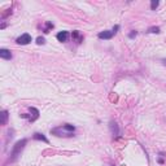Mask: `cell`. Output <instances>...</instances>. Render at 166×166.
I'll list each match as a JSON object with an SVG mask.
<instances>
[{"mask_svg": "<svg viewBox=\"0 0 166 166\" xmlns=\"http://www.w3.org/2000/svg\"><path fill=\"white\" fill-rule=\"evenodd\" d=\"M110 130H112V134L113 136H118L119 135V131H118V126H117L116 122H110Z\"/></svg>", "mask_w": 166, "mask_h": 166, "instance_id": "obj_8", "label": "cell"}, {"mask_svg": "<svg viewBox=\"0 0 166 166\" xmlns=\"http://www.w3.org/2000/svg\"><path fill=\"white\" fill-rule=\"evenodd\" d=\"M53 27V25L51 24V22H47V26H45V29H44V32H50V29Z\"/></svg>", "mask_w": 166, "mask_h": 166, "instance_id": "obj_13", "label": "cell"}, {"mask_svg": "<svg viewBox=\"0 0 166 166\" xmlns=\"http://www.w3.org/2000/svg\"><path fill=\"white\" fill-rule=\"evenodd\" d=\"M26 143H27L26 139H22V140H19V142L16 143L14 147H13V149H12V153H11V161H14L16 158L21 155V152H22V149L25 148Z\"/></svg>", "mask_w": 166, "mask_h": 166, "instance_id": "obj_2", "label": "cell"}, {"mask_svg": "<svg viewBox=\"0 0 166 166\" xmlns=\"http://www.w3.org/2000/svg\"><path fill=\"white\" fill-rule=\"evenodd\" d=\"M157 6H158V1H157V0H152V3H151V8L155 11V9L157 8Z\"/></svg>", "mask_w": 166, "mask_h": 166, "instance_id": "obj_12", "label": "cell"}, {"mask_svg": "<svg viewBox=\"0 0 166 166\" xmlns=\"http://www.w3.org/2000/svg\"><path fill=\"white\" fill-rule=\"evenodd\" d=\"M0 57L4 58V60H11V58H12L11 51L5 50V48H1V50H0Z\"/></svg>", "mask_w": 166, "mask_h": 166, "instance_id": "obj_4", "label": "cell"}, {"mask_svg": "<svg viewBox=\"0 0 166 166\" xmlns=\"http://www.w3.org/2000/svg\"><path fill=\"white\" fill-rule=\"evenodd\" d=\"M56 38H57L58 42H66L68 38H69V32H68V31H60L56 35Z\"/></svg>", "mask_w": 166, "mask_h": 166, "instance_id": "obj_6", "label": "cell"}, {"mask_svg": "<svg viewBox=\"0 0 166 166\" xmlns=\"http://www.w3.org/2000/svg\"><path fill=\"white\" fill-rule=\"evenodd\" d=\"M37 43H38V44H44V43H45L44 38H40V37H39V38L37 39Z\"/></svg>", "mask_w": 166, "mask_h": 166, "instance_id": "obj_14", "label": "cell"}, {"mask_svg": "<svg viewBox=\"0 0 166 166\" xmlns=\"http://www.w3.org/2000/svg\"><path fill=\"white\" fill-rule=\"evenodd\" d=\"M148 32H156V34H158L160 32V27H149Z\"/></svg>", "mask_w": 166, "mask_h": 166, "instance_id": "obj_11", "label": "cell"}, {"mask_svg": "<svg viewBox=\"0 0 166 166\" xmlns=\"http://www.w3.org/2000/svg\"><path fill=\"white\" fill-rule=\"evenodd\" d=\"M74 131H75V127H74L73 125H69V123H66V125H63V126H60V127H56V129L51 130L52 134H55L56 136H71Z\"/></svg>", "mask_w": 166, "mask_h": 166, "instance_id": "obj_1", "label": "cell"}, {"mask_svg": "<svg viewBox=\"0 0 166 166\" xmlns=\"http://www.w3.org/2000/svg\"><path fill=\"white\" fill-rule=\"evenodd\" d=\"M34 139H37V140H43L45 143H48V139L45 138L43 134H34Z\"/></svg>", "mask_w": 166, "mask_h": 166, "instance_id": "obj_10", "label": "cell"}, {"mask_svg": "<svg viewBox=\"0 0 166 166\" xmlns=\"http://www.w3.org/2000/svg\"><path fill=\"white\" fill-rule=\"evenodd\" d=\"M31 42V35L30 34H22L21 37L17 38V43L18 44H22V45H26Z\"/></svg>", "mask_w": 166, "mask_h": 166, "instance_id": "obj_3", "label": "cell"}, {"mask_svg": "<svg viewBox=\"0 0 166 166\" xmlns=\"http://www.w3.org/2000/svg\"><path fill=\"white\" fill-rule=\"evenodd\" d=\"M113 35H114V31H110V30H105V31L99 32V38L100 39H110Z\"/></svg>", "mask_w": 166, "mask_h": 166, "instance_id": "obj_5", "label": "cell"}, {"mask_svg": "<svg viewBox=\"0 0 166 166\" xmlns=\"http://www.w3.org/2000/svg\"><path fill=\"white\" fill-rule=\"evenodd\" d=\"M162 63H164V64L166 65V58H165V60H164V61H162Z\"/></svg>", "mask_w": 166, "mask_h": 166, "instance_id": "obj_16", "label": "cell"}, {"mask_svg": "<svg viewBox=\"0 0 166 166\" xmlns=\"http://www.w3.org/2000/svg\"><path fill=\"white\" fill-rule=\"evenodd\" d=\"M134 37H136V31H134V32H131V34H130V38H134Z\"/></svg>", "mask_w": 166, "mask_h": 166, "instance_id": "obj_15", "label": "cell"}, {"mask_svg": "<svg viewBox=\"0 0 166 166\" xmlns=\"http://www.w3.org/2000/svg\"><path fill=\"white\" fill-rule=\"evenodd\" d=\"M71 37H73V39L77 42V43H80V42L83 40V37H82V35H80V32L78 31V30L73 31V34H71Z\"/></svg>", "mask_w": 166, "mask_h": 166, "instance_id": "obj_7", "label": "cell"}, {"mask_svg": "<svg viewBox=\"0 0 166 166\" xmlns=\"http://www.w3.org/2000/svg\"><path fill=\"white\" fill-rule=\"evenodd\" d=\"M6 121H8V112L3 110L1 112V125H6Z\"/></svg>", "mask_w": 166, "mask_h": 166, "instance_id": "obj_9", "label": "cell"}]
</instances>
